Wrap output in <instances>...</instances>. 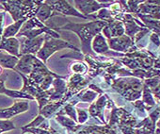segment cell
I'll use <instances>...</instances> for the list:
<instances>
[{
	"instance_id": "cell-1",
	"label": "cell",
	"mask_w": 160,
	"mask_h": 134,
	"mask_svg": "<svg viewBox=\"0 0 160 134\" xmlns=\"http://www.w3.org/2000/svg\"><path fill=\"white\" fill-rule=\"evenodd\" d=\"M107 25V22L100 20H94L84 24H74L68 21L67 25H64L60 28H56L54 29L55 31L65 29L75 32L81 40L82 52L84 54H92L93 52L92 51V42L97 34L101 33V31Z\"/></svg>"
},
{
	"instance_id": "cell-2",
	"label": "cell",
	"mask_w": 160,
	"mask_h": 134,
	"mask_svg": "<svg viewBox=\"0 0 160 134\" xmlns=\"http://www.w3.org/2000/svg\"><path fill=\"white\" fill-rule=\"evenodd\" d=\"M5 12L11 13L14 22L27 18L30 19L36 16L42 1H0Z\"/></svg>"
},
{
	"instance_id": "cell-3",
	"label": "cell",
	"mask_w": 160,
	"mask_h": 134,
	"mask_svg": "<svg viewBox=\"0 0 160 134\" xmlns=\"http://www.w3.org/2000/svg\"><path fill=\"white\" fill-rule=\"evenodd\" d=\"M112 87L126 100L136 101L141 96L143 82L136 78H123L114 80L110 83Z\"/></svg>"
},
{
	"instance_id": "cell-4",
	"label": "cell",
	"mask_w": 160,
	"mask_h": 134,
	"mask_svg": "<svg viewBox=\"0 0 160 134\" xmlns=\"http://www.w3.org/2000/svg\"><path fill=\"white\" fill-rule=\"evenodd\" d=\"M65 48H70L74 51H79L75 46H73L69 42L60 39H56L48 34H44V43L42 48L40 49V51L36 54V57L45 64V62L47 61L50 56H52L55 52Z\"/></svg>"
},
{
	"instance_id": "cell-5",
	"label": "cell",
	"mask_w": 160,
	"mask_h": 134,
	"mask_svg": "<svg viewBox=\"0 0 160 134\" xmlns=\"http://www.w3.org/2000/svg\"><path fill=\"white\" fill-rule=\"evenodd\" d=\"M112 2L109 3H102L95 1V0H87V1H74L75 10L78 11L81 14L86 16L88 19H91V14H94L96 12L108 8L111 5Z\"/></svg>"
},
{
	"instance_id": "cell-6",
	"label": "cell",
	"mask_w": 160,
	"mask_h": 134,
	"mask_svg": "<svg viewBox=\"0 0 160 134\" xmlns=\"http://www.w3.org/2000/svg\"><path fill=\"white\" fill-rule=\"evenodd\" d=\"M20 42V41H19ZM44 43V35L38 36L34 39H27L21 40L20 42V57L23 55H34L40 51L42 44Z\"/></svg>"
},
{
	"instance_id": "cell-7",
	"label": "cell",
	"mask_w": 160,
	"mask_h": 134,
	"mask_svg": "<svg viewBox=\"0 0 160 134\" xmlns=\"http://www.w3.org/2000/svg\"><path fill=\"white\" fill-rule=\"evenodd\" d=\"M56 13H62L65 15H72V16H76L83 19H88L86 16L80 13L78 11L75 10L72 6H71L68 1H45Z\"/></svg>"
},
{
	"instance_id": "cell-8",
	"label": "cell",
	"mask_w": 160,
	"mask_h": 134,
	"mask_svg": "<svg viewBox=\"0 0 160 134\" xmlns=\"http://www.w3.org/2000/svg\"><path fill=\"white\" fill-rule=\"evenodd\" d=\"M29 109V104L28 101H16L12 107L6 109H0V119L10 120L12 117L18 115L20 113L28 111Z\"/></svg>"
},
{
	"instance_id": "cell-9",
	"label": "cell",
	"mask_w": 160,
	"mask_h": 134,
	"mask_svg": "<svg viewBox=\"0 0 160 134\" xmlns=\"http://www.w3.org/2000/svg\"><path fill=\"white\" fill-rule=\"evenodd\" d=\"M108 43L109 48L121 52H130L131 49L135 46L134 41L131 38H129L127 35H122L121 37L108 39Z\"/></svg>"
},
{
	"instance_id": "cell-10",
	"label": "cell",
	"mask_w": 160,
	"mask_h": 134,
	"mask_svg": "<svg viewBox=\"0 0 160 134\" xmlns=\"http://www.w3.org/2000/svg\"><path fill=\"white\" fill-rule=\"evenodd\" d=\"M102 32H103L102 34L104 35V37H107L108 40V39L122 36L123 33L125 32V29H124V26L122 21L114 20V21L108 23L103 28Z\"/></svg>"
},
{
	"instance_id": "cell-11",
	"label": "cell",
	"mask_w": 160,
	"mask_h": 134,
	"mask_svg": "<svg viewBox=\"0 0 160 134\" xmlns=\"http://www.w3.org/2000/svg\"><path fill=\"white\" fill-rule=\"evenodd\" d=\"M92 48L97 54H105V55L110 54V55H115V56H122L121 54H118L116 52L109 51V46L108 44V42L102 33L97 34L93 38L92 42Z\"/></svg>"
},
{
	"instance_id": "cell-12",
	"label": "cell",
	"mask_w": 160,
	"mask_h": 134,
	"mask_svg": "<svg viewBox=\"0 0 160 134\" xmlns=\"http://www.w3.org/2000/svg\"><path fill=\"white\" fill-rule=\"evenodd\" d=\"M35 59H36V56L34 55H23L19 58V60H18V63L15 67V70L17 73H21V74H24L25 76L26 75H29L32 71V67H33V64H34V61H35Z\"/></svg>"
},
{
	"instance_id": "cell-13",
	"label": "cell",
	"mask_w": 160,
	"mask_h": 134,
	"mask_svg": "<svg viewBox=\"0 0 160 134\" xmlns=\"http://www.w3.org/2000/svg\"><path fill=\"white\" fill-rule=\"evenodd\" d=\"M0 50L8 52L9 54L20 58V42L17 38H2L0 42Z\"/></svg>"
},
{
	"instance_id": "cell-14",
	"label": "cell",
	"mask_w": 160,
	"mask_h": 134,
	"mask_svg": "<svg viewBox=\"0 0 160 134\" xmlns=\"http://www.w3.org/2000/svg\"><path fill=\"white\" fill-rule=\"evenodd\" d=\"M8 74L4 73L0 75V94L6 95L7 96L12 97V98H20V99H29V100H34V97L31 95L23 93L21 91H15V90H10L5 87V81L7 79Z\"/></svg>"
},
{
	"instance_id": "cell-15",
	"label": "cell",
	"mask_w": 160,
	"mask_h": 134,
	"mask_svg": "<svg viewBox=\"0 0 160 134\" xmlns=\"http://www.w3.org/2000/svg\"><path fill=\"white\" fill-rule=\"evenodd\" d=\"M77 134H117L114 126H88L82 130L77 131Z\"/></svg>"
},
{
	"instance_id": "cell-16",
	"label": "cell",
	"mask_w": 160,
	"mask_h": 134,
	"mask_svg": "<svg viewBox=\"0 0 160 134\" xmlns=\"http://www.w3.org/2000/svg\"><path fill=\"white\" fill-rule=\"evenodd\" d=\"M19 58L9 54L6 51L0 50V67L6 69L15 70V67L18 63Z\"/></svg>"
},
{
	"instance_id": "cell-17",
	"label": "cell",
	"mask_w": 160,
	"mask_h": 134,
	"mask_svg": "<svg viewBox=\"0 0 160 134\" xmlns=\"http://www.w3.org/2000/svg\"><path fill=\"white\" fill-rule=\"evenodd\" d=\"M54 14H58V13H56L53 11V9L44 1V2H42V6L39 8V10H38V12H37L35 17H36L40 22H42V24H44V23H46V22L48 21V19H49L51 16H53Z\"/></svg>"
},
{
	"instance_id": "cell-18",
	"label": "cell",
	"mask_w": 160,
	"mask_h": 134,
	"mask_svg": "<svg viewBox=\"0 0 160 134\" xmlns=\"http://www.w3.org/2000/svg\"><path fill=\"white\" fill-rule=\"evenodd\" d=\"M28 19L24 18V19L18 20V21L14 22L13 24L8 26V27L4 29V31H3L2 38H5V39H6V38H12V37H15V36L19 33V31H20V29H21L23 24H24L26 21H28Z\"/></svg>"
},
{
	"instance_id": "cell-19",
	"label": "cell",
	"mask_w": 160,
	"mask_h": 134,
	"mask_svg": "<svg viewBox=\"0 0 160 134\" xmlns=\"http://www.w3.org/2000/svg\"><path fill=\"white\" fill-rule=\"evenodd\" d=\"M98 96V93L94 90H92L91 88H88L87 90H82L80 93L76 95V98L78 101H83V102H88L92 103L93 102Z\"/></svg>"
},
{
	"instance_id": "cell-20",
	"label": "cell",
	"mask_w": 160,
	"mask_h": 134,
	"mask_svg": "<svg viewBox=\"0 0 160 134\" xmlns=\"http://www.w3.org/2000/svg\"><path fill=\"white\" fill-rule=\"evenodd\" d=\"M55 119L63 126L65 127H68L69 129L72 130V131H75L77 129H79L81 127V126L78 125V123L74 122L72 119L71 118H68L66 116H63V115H60V114H57V116L55 117Z\"/></svg>"
},
{
	"instance_id": "cell-21",
	"label": "cell",
	"mask_w": 160,
	"mask_h": 134,
	"mask_svg": "<svg viewBox=\"0 0 160 134\" xmlns=\"http://www.w3.org/2000/svg\"><path fill=\"white\" fill-rule=\"evenodd\" d=\"M142 97H143L142 102L146 106L147 111L151 110L155 105V100H154L150 89L144 83H143V89H142Z\"/></svg>"
},
{
	"instance_id": "cell-22",
	"label": "cell",
	"mask_w": 160,
	"mask_h": 134,
	"mask_svg": "<svg viewBox=\"0 0 160 134\" xmlns=\"http://www.w3.org/2000/svg\"><path fill=\"white\" fill-rule=\"evenodd\" d=\"M71 70L76 75H81L82 76L83 74H85L87 72L88 67H87L86 64H84L82 62H75L71 66Z\"/></svg>"
},
{
	"instance_id": "cell-23",
	"label": "cell",
	"mask_w": 160,
	"mask_h": 134,
	"mask_svg": "<svg viewBox=\"0 0 160 134\" xmlns=\"http://www.w3.org/2000/svg\"><path fill=\"white\" fill-rule=\"evenodd\" d=\"M15 129L14 124L11 120H2L0 119V134H2L3 132L10 131Z\"/></svg>"
},
{
	"instance_id": "cell-24",
	"label": "cell",
	"mask_w": 160,
	"mask_h": 134,
	"mask_svg": "<svg viewBox=\"0 0 160 134\" xmlns=\"http://www.w3.org/2000/svg\"><path fill=\"white\" fill-rule=\"evenodd\" d=\"M63 111H64V113H65V114H67L71 119H72L74 122H76V123H77L76 110L74 109V105H72V104L69 103V104H67V105L64 107Z\"/></svg>"
},
{
	"instance_id": "cell-25",
	"label": "cell",
	"mask_w": 160,
	"mask_h": 134,
	"mask_svg": "<svg viewBox=\"0 0 160 134\" xmlns=\"http://www.w3.org/2000/svg\"><path fill=\"white\" fill-rule=\"evenodd\" d=\"M44 120H45V118H44L42 115L39 114L32 122H30V123L28 124L27 126H23V127H22V130H23V129H27V128H31V127H37V126H41V125L44 122Z\"/></svg>"
},
{
	"instance_id": "cell-26",
	"label": "cell",
	"mask_w": 160,
	"mask_h": 134,
	"mask_svg": "<svg viewBox=\"0 0 160 134\" xmlns=\"http://www.w3.org/2000/svg\"><path fill=\"white\" fill-rule=\"evenodd\" d=\"M76 113H77V123L80 125L86 123L89 118V113L83 109H76Z\"/></svg>"
},
{
	"instance_id": "cell-27",
	"label": "cell",
	"mask_w": 160,
	"mask_h": 134,
	"mask_svg": "<svg viewBox=\"0 0 160 134\" xmlns=\"http://www.w3.org/2000/svg\"><path fill=\"white\" fill-rule=\"evenodd\" d=\"M149 89H150L152 95L158 101H160V83H158L157 85H155V86H153V87H152V88H149Z\"/></svg>"
},
{
	"instance_id": "cell-28",
	"label": "cell",
	"mask_w": 160,
	"mask_h": 134,
	"mask_svg": "<svg viewBox=\"0 0 160 134\" xmlns=\"http://www.w3.org/2000/svg\"><path fill=\"white\" fill-rule=\"evenodd\" d=\"M150 39H151V41H152L156 46L160 47V38H159V36H158L156 33H152L151 36H150Z\"/></svg>"
},
{
	"instance_id": "cell-29",
	"label": "cell",
	"mask_w": 160,
	"mask_h": 134,
	"mask_svg": "<svg viewBox=\"0 0 160 134\" xmlns=\"http://www.w3.org/2000/svg\"><path fill=\"white\" fill-rule=\"evenodd\" d=\"M4 17H5V12L2 11L0 12V36L2 37L3 35V31H4V28H3V25H4Z\"/></svg>"
},
{
	"instance_id": "cell-30",
	"label": "cell",
	"mask_w": 160,
	"mask_h": 134,
	"mask_svg": "<svg viewBox=\"0 0 160 134\" xmlns=\"http://www.w3.org/2000/svg\"><path fill=\"white\" fill-rule=\"evenodd\" d=\"M49 131H50V134H60L58 131H56V129L54 127H52L51 126H49Z\"/></svg>"
},
{
	"instance_id": "cell-31",
	"label": "cell",
	"mask_w": 160,
	"mask_h": 134,
	"mask_svg": "<svg viewBox=\"0 0 160 134\" xmlns=\"http://www.w3.org/2000/svg\"><path fill=\"white\" fill-rule=\"evenodd\" d=\"M158 107H159V111H160V105H159ZM155 126H157V128H158V129H160V114H159V118H158V120H157V122H156Z\"/></svg>"
},
{
	"instance_id": "cell-32",
	"label": "cell",
	"mask_w": 160,
	"mask_h": 134,
	"mask_svg": "<svg viewBox=\"0 0 160 134\" xmlns=\"http://www.w3.org/2000/svg\"><path fill=\"white\" fill-rule=\"evenodd\" d=\"M2 74V67H0V75Z\"/></svg>"
}]
</instances>
